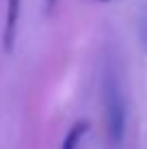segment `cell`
<instances>
[{
  "label": "cell",
  "instance_id": "3957f363",
  "mask_svg": "<svg viewBox=\"0 0 147 149\" xmlns=\"http://www.w3.org/2000/svg\"><path fill=\"white\" fill-rule=\"evenodd\" d=\"M87 127H89V123H84V121L74 123L72 130L65 134L61 149H76V147H78V143H80V138H82V136H84V132H87Z\"/></svg>",
  "mask_w": 147,
  "mask_h": 149
},
{
  "label": "cell",
  "instance_id": "8992f818",
  "mask_svg": "<svg viewBox=\"0 0 147 149\" xmlns=\"http://www.w3.org/2000/svg\"><path fill=\"white\" fill-rule=\"evenodd\" d=\"M100 2H110V0H100Z\"/></svg>",
  "mask_w": 147,
  "mask_h": 149
},
{
  "label": "cell",
  "instance_id": "7a4b0ae2",
  "mask_svg": "<svg viewBox=\"0 0 147 149\" xmlns=\"http://www.w3.org/2000/svg\"><path fill=\"white\" fill-rule=\"evenodd\" d=\"M20 2L22 0H9L7 2V19H4V50L11 52L17 33V19H20Z\"/></svg>",
  "mask_w": 147,
  "mask_h": 149
},
{
  "label": "cell",
  "instance_id": "6da1fadb",
  "mask_svg": "<svg viewBox=\"0 0 147 149\" xmlns=\"http://www.w3.org/2000/svg\"><path fill=\"white\" fill-rule=\"evenodd\" d=\"M102 97H104L108 138L115 145H119L125 134V97H123V89H121L117 71L110 65H106L102 74Z\"/></svg>",
  "mask_w": 147,
  "mask_h": 149
},
{
  "label": "cell",
  "instance_id": "5b68a950",
  "mask_svg": "<svg viewBox=\"0 0 147 149\" xmlns=\"http://www.w3.org/2000/svg\"><path fill=\"white\" fill-rule=\"evenodd\" d=\"M56 2H59V0H45V7H48V11H52Z\"/></svg>",
  "mask_w": 147,
  "mask_h": 149
},
{
  "label": "cell",
  "instance_id": "277c9868",
  "mask_svg": "<svg viewBox=\"0 0 147 149\" xmlns=\"http://www.w3.org/2000/svg\"><path fill=\"white\" fill-rule=\"evenodd\" d=\"M141 41H143V45L147 50V11L143 13V17H141Z\"/></svg>",
  "mask_w": 147,
  "mask_h": 149
}]
</instances>
